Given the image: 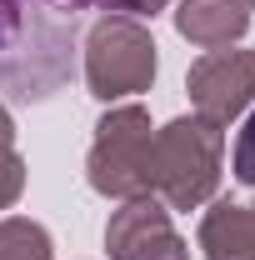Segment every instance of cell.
Listing matches in <instances>:
<instances>
[{
  "label": "cell",
  "instance_id": "cell-1",
  "mask_svg": "<svg viewBox=\"0 0 255 260\" xmlns=\"http://www.w3.org/2000/svg\"><path fill=\"white\" fill-rule=\"evenodd\" d=\"M85 0H0V90L20 105L50 100L75 75Z\"/></svg>",
  "mask_w": 255,
  "mask_h": 260
},
{
  "label": "cell",
  "instance_id": "cell-2",
  "mask_svg": "<svg viewBox=\"0 0 255 260\" xmlns=\"http://www.w3.org/2000/svg\"><path fill=\"white\" fill-rule=\"evenodd\" d=\"M220 160L225 130L200 115H180L150 140V195L165 200V210H200L220 185Z\"/></svg>",
  "mask_w": 255,
  "mask_h": 260
},
{
  "label": "cell",
  "instance_id": "cell-3",
  "mask_svg": "<svg viewBox=\"0 0 255 260\" xmlns=\"http://www.w3.org/2000/svg\"><path fill=\"white\" fill-rule=\"evenodd\" d=\"M150 110L145 105H110L95 125L90 155H85V180L105 200H135L150 195Z\"/></svg>",
  "mask_w": 255,
  "mask_h": 260
},
{
  "label": "cell",
  "instance_id": "cell-4",
  "mask_svg": "<svg viewBox=\"0 0 255 260\" xmlns=\"http://www.w3.org/2000/svg\"><path fill=\"white\" fill-rule=\"evenodd\" d=\"M155 70V35L135 15H100L85 30V85L95 100L115 105L125 95H140L150 90Z\"/></svg>",
  "mask_w": 255,
  "mask_h": 260
},
{
  "label": "cell",
  "instance_id": "cell-5",
  "mask_svg": "<svg viewBox=\"0 0 255 260\" xmlns=\"http://www.w3.org/2000/svg\"><path fill=\"white\" fill-rule=\"evenodd\" d=\"M190 90V115L210 120V125H230L235 115H245L255 100V50H205L185 75Z\"/></svg>",
  "mask_w": 255,
  "mask_h": 260
},
{
  "label": "cell",
  "instance_id": "cell-6",
  "mask_svg": "<svg viewBox=\"0 0 255 260\" xmlns=\"http://www.w3.org/2000/svg\"><path fill=\"white\" fill-rule=\"evenodd\" d=\"M105 250H110V260H190L160 195L120 200V210L105 225Z\"/></svg>",
  "mask_w": 255,
  "mask_h": 260
},
{
  "label": "cell",
  "instance_id": "cell-7",
  "mask_svg": "<svg viewBox=\"0 0 255 260\" xmlns=\"http://www.w3.org/2000/svg\"><path fill=\"white\" fill-rule=\"evenodd\" d=\"M175 30L200 50H225L250 30V10H245V0H180Z\"/></svg>",
  "mask_w": 255,
  "mask_h": 260
},
{
  "label": "cell",
  "instance_id": "cell-8",
  "mask_svg": "<svg viewBox=\"0 0 255 260\" xmlns=\"http://www.w3.org/2000/svg\"><path fill=\"white\" fill-rule=\"evenodd\" d=\"M200 250H205V260H255V205L250 200H215L200 215Z\"/></svg>",
  "mask_w": 255,
  "mask_h": 260
},
{
  "label": "cell",
  "instance_id": "cell-9",
  "mask_svg": "<svg viewBox=\"0 0 255 260\" xmlns=\"http://www.w3.org/2000/svg\"><path fill=\"white\" fill-rule=\"evenodd\" d=\"M0 260H55L50 230L25 215H5L0 220Z\"/></svg>",
  "mask_w": 255,
  "mask_h": 260
},
{
  "label": "cell",
  "instance_id": "cell-10",
  "mask_svg": "<svg viewBox=\"0 0 255 260\" xmlns=\"http://www.w3.org/2000/svg\"><path fill=\"white\" fill-rule=\"evenodd\" d=\"M230 175L240 180V185H250L255 190V110L245 115V125L235 135V155H230Z\"/></svg>",
  "mask_w": 255,
  "mask_h": 260
},
{
  "label": "cell",
  "instance_id": "cell-11",
  "mask_svg": "<svg viewBox=\"0 0 255 260\" xmlns=\"http://www.w3.org/2000/svg\"><path fill=\"white\" fill-rule=\"evenodd\" d=\"M25 190V160L15 155V145H0V210H10Z\"/></svg>",
  "mask_w": 255,
  "mask_h": 260
},
{
  "label": "cell",
  "instance_id": "cell-12",
  "mask_svg": "<svg viewBox=\"0 0 255 260\" xmlns=\"http://www.w3.org/2000/svg\"><path fill=\"white\" fill-rule=\"evenodd\" d=\"M95 5H105L110 15H135V20H140V15H155V10H165L170 0H95Z\"/></svg>",
  "mask_w": 255,
  "mask_h": 260
},
{
  "label": "cell",
  "instance_id": "cell-13",
  "mask_svg": "<svg viewBox=\"0 0 255 260\" xmlns=\"http://www.w3.org/2000/svg\"><path fill=\"white\" fill-rule=\"evenodd\" d=\"M0 145H15V120H10L5 105H0Z\"/></svg>",
  "mask_w": 255,
  "mask_h": 260
},
{
  "label": "cell",
  "instance_id": "cell-14",
  "mask_svg": "<svg viewBox=\"0 0 255 260\" xmlns=\"http://www.w3.org/2000/svg\"><path fill=\"white\" fill-rule=\"evenodd\" d=\"M245 10H255V0H245Z\"/></svg>",
  "mask_w": 255,
  "mask_h": 260
}]
</instances>
